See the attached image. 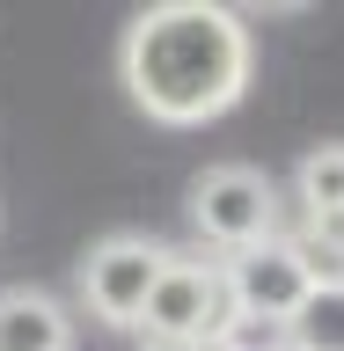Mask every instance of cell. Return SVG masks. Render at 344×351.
<instances>
[{
	"label": "cell",
	"mask_w": 344,
	"mask_h": 351,
	"mask_svg": "<svg viewBox=\"0 0 344 351\" xmlns=\"http://www.w3.org/2000/svg\"><path fill=\"white\" fill-rule=\"evenodd\" d=\"M147 351H154V344H147Z\"/></svg>",
	"instance_id": "30bf717a"
},
{
	"label": "cell",
	"mask_w": 344,
	"mask_h": 351,
	"mask_svg": "<svg viewBox=\"0 0 344 351\" xmlns=\"http://www.w3.org/2000/svg\"><path fill=\"white\" fill-rule=\"evenodd\" d=\"M286 241L301 249L308 285H344V213H301V227Z\"/></svg>",
	"instance_id": "ba28073f"
},
{
	"label": "cell",
	"mask_w": 344,
	"mask_h": 351,
	"mask_svg": "<svg viewBox=\"0 0 344 351\" xmlns=\"http://www.w3.org/2000/svg\"><path fill=\"white\" fill-rule=\"evenodd\" d=\"M161 263H169V241H154V234H103L81 256V300H88V315L110 322V329H139V307H147Z\"/></svg>",
	"instance_id": "277c9868"
},
{
	"label": "cell",
	"mask_w": 344,
	"mask_h": 351,
	"mask_svg": "<svg viewBox=\"0 0 344 351\" xmlns=\"http://www.w3.org/2000/svg\"><path fill=\"white\" fill-rule=\"evenodd\" d=\"M293 191H301V213H344V147H308Z\"/></svg>",
	"instance_id": "9c48e42d"
},
{
	"label": "cell",
	"mask_w": 344,
	"mask_h": 351,
	"mask_svg": "<svg viewBox=\"0 0 344 351\" xmlns=\"http://www.w3.org/2000/svg\"><path fill=\"white\" fill-rule=\"evenodd\" d=\"M286 351H344V285H315V293L293 307Z\"/></svg>",
	"instance_id": "52a82bcc"
},
{
	"label": "cell",
	"mask_w": 344,
	"mask_h": 351,
	"mask_svg": "<svg viewBox=\"0 0 344 351\" xmlns=\"http://www.w3.org/2000/svg\"><path fill=\"white\" fill-rule=\"evenodd\" d=\"M220 285H227V307H235L242 322H271V329H286L293 307L315 293L301 249H293L286 234L249 241V249H235V256H220Z\"/></svg>",
	"instance_id": "5b68a950"
},
{
	"label": "cell",
	"mask_w": 344,
	"mask_h": 351,
	"mask_svg": "<svg viewBox=\"0 0 344 351\" xmlns=\"http://www.w3.org/2000/svg\"><path fill=\"white\" fill-rule=\"evenodd\" d=\"M0 351H73V315L44 285H0Z\"/></svg>",
	"instance_id": "8992f818"
},
{
	"label": "cell",
	"mask_w": 344,
	"mask_h": 351,
	"mask_svg": "<svg viewBox=\"0 0 344 351\" xmlns=\"http://www.w3.org/2000/svg\"><path fill=\"white\" fill-rule=\"evenodd\" d=\"M227 322H235V307H227V285H220V256L169 249L147 307H139V337L154 351H213Z\"/></svg>",
	"instance_id": "7a4b0ae2"
},
{
	"label": "cell",
	"mask_w": 344,
	"mask_h": 351,
	"mask_svg": "<svg viewBox=\"0 0 344 351\" xmlns=\"http://www.w3.org/2000/svg\"><path fill=\"white\" fill-rule=\"evenodd\" d=\"M117 73L154 125H213L249 95V22L213 0L139 8L117 51Z\"/></svg>",
	"instance_id": "6da1fadb"
},
{
	"label": "cell",
	"mask_w": 344,
	"mask_h": 351,
	"mask_svg": "<svg viewBox=\"0 0 344 351\" xmlns=\"http://www.w3.org/2000/svg\"><path fill=\"white\" fill-rule=\"evenodd\" d=\"M191 227L220 256H235L249 241H271L279 234V183L249 161H213V169L191 176Z\"/></svg>",
	"instance_id": "3957f363"
}]
</instances>
